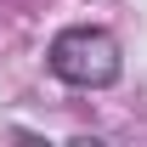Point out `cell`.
Here are the masks:
<instances>
[{"label":"cell","instance_id":"cell-1","mask_svg":"<svg viewBox=\"0 0 147 147\" xmlns=\"http://www.w3.org/2000/svg\"><path fill=\"white\" fill-rule=\"evenodd\" d=\"M45 68L74 85V91H108L119 85V74H125V51H119V40L108 28H96V23H74L62 34L51 40V51H45Z\"/></svg>","mask_w":147,"mask_h":147}]
</instances>
